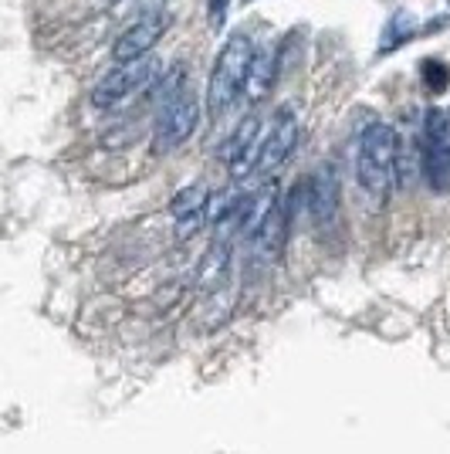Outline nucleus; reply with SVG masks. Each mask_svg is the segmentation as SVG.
Here are the masks:
<instances>
[{
    "instance_id": "nucleus-6",
    "label": "nucleus",
    "mask_w": 450,
    "mask_h": 454,
    "mask_svg": "<svg viewBox=\"0 0 450 454\" xmlns=\"http://www.w3.org/2000/svg\"><path fill=\"white\" fill-rule=\"evenodd\" d=\"M295 143H299V122H295V113H291V109H278V113H275V122H271V129H268V136H264L261 146H258V156H254L251 173H254V176H271V173L278 170L284 160L291 156Z\"/></svg>"
},
{
    "instance_id": "nucleus-13",
    "label": "nucleus",
    "mask_w": 450,
    "mask_h": 454,
    "mask_svg": "<svg viewBox=\"0 0 450 454\" xmlns=\"http://www.w3.org/2000/svg\"><path fill=\"white\" fill-rule=\"evenodd\" d=\"M275 72H278V61H275V51H254L251 58V68H247V102H261L264 95L271 92L275 85Z\"/></svg>"
},
{
    "instance_id": "nucleus-8",
    "label": "nucleus",
    "mask_w": 450,
    "mask_h": 454,
    "mask_svg": "<svg viewBox=\"0 0 450 454\" xmlns=\"http://www.w3.org/2000/svg\"><path fill=\"white\" fill-rule=\"evenodd\" d=\"M167 31V14H146L139 18L132 27H126L112 44L115 65H126V61H139L156 48V41L163 38Z\"/></svg>"
},
{
    "instance_id": "nucleus-3",
    "label": "nucleus",
    "mask_w": 450,
    "mask_h": 454,
    "mask_svg": "<svg viewBox=\"0 0 450 454\" xmlns=\"http://www.w3.org/2000/svg\"><path fill=\"white\" fill-rule=\"evenodd\" d=\"M200 126V98L190 89H180L176 95H169L167 102L156 113V136L152 146L156 153H173L187 143L190 136Z\"/></svg>"
},
{
    "instance_id": "nucleus-1",
    "label": "nucleus",
    "mask_w": 450,
    "mask_h": 454,
    "mask_svg": "<svg viewBox=\"0 0 450 454\" xmlns=\"http://www.w3.org/2000/svg\"><path fill=\"white\" fill-rule=\"evenodd\" d=\"M396 160H400V136L386 122H369L359 136L356 180L376 200H386L396 184Z\"/></svg>"
},
{
    "instance_id": "nucleus-10",
    "label": "nucleus",
    "mask_w": 450,
    "mask_h": 454,
    "mask_svg": "<svg viewBox=\"0 0 450 454\" xmlns=\"http://www.w3.org/2000/svg\"><path fill=\"white\" fill-rule=\"evenodd\" d=\"M206 204H210V190L204 184H190L173 193L169 214L176 221V238H190L206 224Z\"/></svg>"
},
{
    "instance_id": "nucleus-14",
    "label": "nucleus",
    "mask_w": 450,
    "mask_h": 454,
    "mask_svg": "<svg viewBox=\"0 0 450 454\" xmlns=\"http://www.w3.org/2000/svg\"><path fill=\"white\" fill-rule=\"evenodd\" d=\"M383 51H393V48H400V44H407V41L413 38V24L407 14H396L393 20H390V27H386V35H383Z\"/></svg>"
},
{
    "instance_id": "nucleus-9",
    "label": "nucleus",
    "mask_w": 450,
    "mask_h": 454,
    "mask_svg": "<svg viewBox=\"0 0 450 454\" xmlns=\"http://www.w3.org/2000/svg\"><path fill=\"white\" fill-rule=\"evenodd\" d=\"M338 207H342L338 173L332 163H322L319 170L312 173V184H308V210H312V221L319 227H332L338 221Z\"/></svg>"
},
{
    "instance_id": "nucleus-12",
    "label": "nucleus",
    "mask_w": 450,
    "mask_h": 454,
    "mask_svg": "<svg viewBox=\"0 0 450 454\" xmlns=\"http://www.w3.org/2000/svg\"><path fill=\"white\" fill-rule=\"evenodd\" d=\"M230 275V241L217 238L210 251L200 258V268H197V288L200 292H217L221 285L227 282Z\"/></svg>"
},
{
    "instance_id": "nucleus-16",
    "label": "nucleus",
    "mask_w": 450,
    "mask_h": 454,
    "mask_svg": "<svg viewBox=\"0 0 450 454\" xmlns=\"http://www.w3.org/2000/svg\"><path fill=\"white\" fill-rule=\"evenodd\" d=\"M213 20H217V24L224 20V0H213Z\"/></svg>"
},
{
    "instance_id": "nucleus-11",
    "label": "nucleus",
    "mask_w": 450,
    "mask_h": 454,
    "mask_svg": "<svg viewBox=\"0 0 450 454\" xmlns=\"http://www.w3.org/2000/svg\"><path fill=\"white\" fill-rule=\"evenodd\" d=\"M288 224H291V207H284L282 200L268 210V217L261 221V227L251 234V251L254 258L275 262L282 254L284 241H288Z\"/></svg>"
},
{
    "instance_id": "nucleus-2",
    "label": "nucleus",
    "mask_w": 450,
    "mask_h": 454,
    "mask_svg": "<svg viewBox=\"0 0 450 454\" xmlns=\"http://www.w3.org/2000/svg\"><path fill=\"white\" fill-rule=\"evenodd\" d=\"M251 58H254V44H251L247 35L227 38V44L221 48L217 61H213L210 85H206V113L213 115V119H221L227 109H234L237 95L244 92Z\"/></svg>"
},
{
    "instance_id": "nucleus-7",
    "label": "nucleus",
    "mask_w": 450,
    "mask_h": 454,
    "mask_svg": "<svg viewBox=\"0 0 450 454\" xmlns=\"http://www.w3.org/2000/svg\"><path fill=\"white\" fill-rule=\"evenodd\" d=\"M258 146H261V115L247 113L234 133L227 136V143L221 146V160H224L234 176H244V170L254 167V156H258Z\"/></svg>"
},
{
    "instance_id": "nucleus-15",
    "label": "nucleus",
    "mask_w": 450,
    "mask_h": 454,
    "mask_svg": "<svg viewBox=\"0 0 450 454\" xmlns=\"http://www.w3.org/2000/svg\"><path fill=\"white\" fill-rule=\"evenodd\" d=\"M423 82L431 85V92H444V85L450 82V72L440 61H423Z\"/></svg>"
},
{
    "instance_id": "nucleus-4",
    "label": "nucleus",
    "mask_w": 450,
    "mask_h": 454,
    "mask_svg": "<svg viewBox=\"0 0 450 454\" xmlns=\"http://www.w3.org/2000/svg\"><path fill=\"white\" fill-rule=\"evenodd\" d=\"M159 78H163V65H159L156 55H146V58H139V61H126V65H115L112 72L95 85L92 102L98 109H112L119 102H126L129 95L156 85Z\"/></svg>"
},
{
    "instance_id": "nucleus-5",
    "label": "nucleus",
    "mask_w": 450,
    "mask_h": 454,
    "mask_svg": "<svg viewBox=\"0 0 450 454\" xmlns=\"http://www.w3.org/2000/svg\"><path fill=\"white\" fill-rule=\"evenodd\" d=\"M423 180L437 193H450V115L431 109L423 119Z\"/></svg>"
}]
</instances>
